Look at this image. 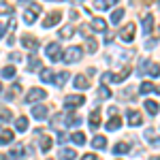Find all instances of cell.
<instances>
[{"instance_id":"cell-36","label":"cell","mask_w":160,"mask_h":160,"mask_svg":"<svg viewBox=\"0 0 160 160\" xmlns=\"http://www.w3.org/2000/svg\"><path fill=\"white\" fill-rule=\"evenodd\" d=\"M96 47H98V45H96V41H94V38H90V41H88V51H90V53H94Z\"/></svg>"},{"instance_id":"cell-21","label":"cell","mask_w":160,"mask_h":160,"mask_svg":"<svg viewBox=\"0 0 160 160\" xmlns=\"http://www.w3.org/2000/svg\"><path fill=\"white\" fill-rule=\"evenodd\" d=\"M152 90H156V86H154V83H149V81H143V83L139 86V92H141V94H149Z\"/></svg>"},{"instance_id":"cell-39","label":"cell","mask_w":160,"mask_h":160,"mask_svg":"<svg viewBox=\"0 0 160 160\" xmlns=\"http://www.w3.org/2000/svg\"><path fill=\"white\" fill-rule=\"evenodd\" d=\"M58 141L64 143V141H66V132H58Z\"/></svg>"},{"instance_id":"cell-30","label":"cell","mask_w":160,"mask_h":160,"mask_svg":"<svg viewBox=\"0 0 160 160\" xmlns=\"http://www.w3.org/2000/svg\"><path fill=\"white\" fill-rule=\"evenodd\" d=\"M64 124H68V126H79V124H81V118H79V115H68Z\"/></svg>"},{"instance_id":"cell-44","label":"cell","mask_w":160,"mask_h":160,"mask_svg":"<svg viewBox=\"0 0 160 160\" xmlns=\"http://www.w3.org/2000/svg\"><path fill=\"white\" fill-rule=\"evenodd\" d=\"M0 90H2V86H0Z\"/></svg>"},{"instance_id":"cell-20","label":"cell","mask_w":160,"mask_h":160,"mask_svg":"<svg viewBox=\"0 0 160 160\" xmlns=\"http://www.w3.org/2000/svg\"><path fill=\"white\" fill-rule=\"evenodd\" d=\"M60 156H62V160H75L77 158V152L75 149H62Z\"/></svg>"},{"instance_id":"cell-27","label":"cell","mask_w":160,"mask_h":160,"mask_svg":"<svg viewBox=\"0 0 160 160\" xmlns=\"http://www.w3.org/2000/svg\"><path fill=\"white\" fill-rule=\"evenodd\" d=\"M2 77L4 79H13L15 77V66H4L2 68Z\"/></svg>"},{"instance_id":"cell-12","label":"cell","mask_w":160,"mask_h":160,"mask_svg":"<svg viewBox=\"0 0 160 160\" xmlns=\"http://www.w3.org/2000/svg\"><path fill=\"white\" fill-rule=\"evenodd\" d=\"M28 126H30V124H28V118H24V115H22V118H17L15 128H17L19 132H26V130H28Z\"/></svg>"},{"instance_id":"cell-6","label":"cell","mask_w":160,"mask_h":160,"mask_svg":"<svg viewBox=\"0 0 160 160\" xmlns=\"http://www.w3.org/2000/svg\"><path fill=\"white\" fill-rule=\"evenodd\" d=\"M120 38H122L124 43H130V41L135 38V24H132V22L126 26V28H122V32H120Z\"/></svg>"},{"instance_id":"cell-25","label":"cell","mask_w":160,"mask_h":160,"mask_svg":"<svg viewBox=\"0 0 160 160\" xmlns=\"http://www.w3.org/2000/svg\"><path fill=\"white\" fill-rule=\"evenodd\" d=\"M41 81H45V83H49V81H53V71H49V68H45V71L41 73Z\"/></svg>"},{"instance_id":"cell-28","label":"cell","mask_w":160,"mask_h":160,"mask_svg":"<svg viewBox=\"0 0 160 160\" xmlns=\"http://www.w3.org/2000/svg\"><path fill=\"white\" fill-rule=\"evenodd\" d=\"M11 118H13V113L9 109H0V122H2V124H7Z\"/></svg>"},{"instance_id":"cell-4","label":"cell","mask_w":160,"mask_h":160,"mask_svg":"<svg viewBox=\"0 0 160 160\" xmlns=\"http://www.w3.org/2000/svg\"><path fill=\"white\" fill-rule=\"evenodd\" d=\"M86 102V98L81 96V94H71V96H66L64 98V105L68 107V109H75V107H81Z\"/></svg>"},{"instance_id":"cell-34","label":"cell","mask_w":160,"mask_h":160,"mask_svg":"<svg viewBox=\"0 0 160 160\" xmlns=\"http://www.w3.org/2000/svg\"><path fill=\"white\" fill-rule=\"evenodd\" d=\"M49 148H51V139H49V137H43V141H41V149H43V152H49Z\"/></svg>"},{"instance_id":"cell-2","label":"cell","mask_w":160,"mask_h":160,"mask_svg":"<svg viewBox=\"0 0 160 160\" xmlns=\"http://www.w3.org/2000/svg\"><path fill=\"white\" fill-rule=\"evenodd\" d=\"M45 96H47V94H45V90H41V88H34V90H30V92L26 94L24 102H26V105H32L34 100H43Z\"/></svg>"},{"instance_id":"cell-33","label":"cell","mask_w":160,"mask_h":160,"mask_svg":"<svg viewBox=\"0 0 160 160\" xmlns=\"http://www.w3.org/2000/svg\"><path fill=\"white\" fill-rule=\"evenodd\" d=\"M113 152H115V154H126V152H128V143H118V145L113 148Z\"/></svg>"},{"instance_id":"cell-29","label":"cell","mask_w":160,"mask_h":160,"mask_svg":"<svg viewBox=\"0 0 160 160\" xmlns=\"http://www.w3.org/2000/svg\"><path fill=\"white\" fill-rule=\"evenodd\" d=\"M73 32H75L73 26H64V28L60 30V37L62 38H71V34H73Z\"/></svg>"},{"instance_id":"cell-43","label":"cell","mask_w":160,"mask_h":160,"mask_svg":"<svg viewBox=\"0 0 160 160\" xmlns=\"http://www.w3.org/2000/svg\"><path fill=\"white\" fill-rule=\"evenodd\" d=\"M152 160H160V156H152Z\"/></svg>"},{"instance_id":"cell-18","label":"cell","mask_w":160,"mask_h":160,"mask_svg":"<svg viewBox=\"0 0 160 160\" xmlns=\"http://www.w3.org/2000/svg\"><path fill=\"white\" fill-rule=\"evenodd\" d=\"M120 126H122V122H120V118H111L109 122H107V130H111V132H113V130H118Z\"/></svg>"},{"instance_id":"cell-37","label":"cell","mask_w":160,"mask_h":160,"mask_svg":"<svg viewBox=\"0 0 160 160\" xmlns=\"http://www.w3.org/2000/svg\"><path fill=\"white\" fill-rule=\"evenodd\" d=\"M98 96H100V98H107V96H111V92H109V90H100Z\"/></svg>"},{"instance_id":"cell-5","label":"cell","mask_w":160,"mask_h":160,"mask_svg":"<svg viewBox=\"0 0 160 160\" xmlns=\"http://www.w3.org/2000/svg\"><path fill=\"white\" fill-rule=\"evenodd\" d=\"M47 56H49V60H62V49H60V45L58 43H49L47 45Z\"/></svg>"},{"instance_id":"cell-31","label":"cell","mask_w":160,"mask_h":160,"mask_svg":"<svg viewBox=\"0 0 160 160\" xmlns=\"http://www.w3.org/2000/svg\"><path fill=\"white\" fill-rule=\"evenodd\" d=\"M113 4H115V2H105V0H98L94 7H96V9H100V11H105V9H111Z\"/></svg>"},{"instance_id":"cell-7","label":"cell","mask_w":160,"mask_h":160,"mask_svg":"<svg viewBox=\"0 0 160 160\" xmlns=\"http://www.w3.org/2000/svg\"><path fill=\"white\" fill-rule=\"evenodd\" d=\"M62 17V13L60 11H51L47 17H45V22H43V28H51L53 24H58V19Z\"/></svg>"},{"instance_id":"cell-10","label":"cell","mask_w":160,"mask_h":160,"mask_svg":"<svg viewBox=\"0 0 160 160\" xmlns=\"http://www.w3.org/2000/svg\"><path fill=\"white\" fill-rule=\"evenodd\" d=\"M98 124H100V111L96 109L90 113V128L94 130V128H98Z\"/></svg>"},{"instance_id":"cell-16","label":"cell","mask_w":160,"mask_h":160,"mask_svg":"<svg viewBox=\"0 0 160 160\" xmlns=\"http://www.w3.org/2000/svg\"><path fill=\"white\" fill-rule=\"evenodd\" d=\"M128 120H130V124H132V126H139L143 118H141V113H139V111H130V113H128Z\"/></svg>"},{"instance_id":"cell-3","label":"cell","mask_w":160,"mask_h":160,"mask_svg":"<svg viewBox=\"0 0 160 160\" xmlns=\"http://www.w3.org/2000/svg\"><path fill=\"white\" fill-rule=\"evenodd\" d=\"M62 60L66 62V64H73V62L81 60V47H68L66 56H62Z\"/></svg>"},{"instance_id":"cell-15","label":"cell","mask_w":160,"mask_h":160,"mask_svg":"<svg viewBox=\"0 0 160 160\" xmlns=\"http://www.w3.org/2000/svg\"><path fill=\"white\" fill-rule=\"evenodd\" d=\"M105 145H107V141H105V137L96 135L94 139H92V148H96V149H102Z\"/></svg>"},{"instance_id":"cell-13","label":"cell","mask_w":160,"mask_h":160,"mask_svg":"<svg viewBox=\"0 0 160 160\" xmlns=\"http://www.w3.org/2000/svg\"><path fill=\"white\" fill-rule=\"evenodd\" d=\"M124 15H126V11H124V9H115V11L111 13V24H120Z\"/></svg>"},{"instance_id":"cell-24","label":"cell","mask_w":160,"mask_h":160,"mask_svg":"<svg viewBox=\"0 0 160 160\" xmlns=\"http://www.w3.org/2000/svg\"><path fill=\"white\" fill-rule=\"evenodd\" d=\"M148 75H149V77H158V75H160V66H158V64H154V62H149Z\"/></svg>"},{"instance_id":"cell-23","label":"cell","mask_w":160,"mask_h":160,"mask_svg":"<svg viewBox=\"0 0 160 160\" xmlns=\"http://www.w3.org/2000/svg\"><path fill=\"white\" fill-rule=\"evenodd\" d=\"M71 141H73L75 145H83V143H86V135H83V132H75V135L71 137Z\"/></svg>"},{"instance_id":"cell-14","label":"cell","mask_w":160,"mask_h":160,"mask_svg":"<svg viewBox=\"0 0 160 160\" xmlns=\"http://www.w3.org/2000/svg\"><path fill=\"white\" fill-rule=\"evenodd\" d=\"M13 141V130H2L0 132V145H7Z\"/></svg>"},{"instance_id":"cell-1","label":"cell","mask_w":160,"mask_h":160,"mask_svg":"<svg viewBox=\"0 0 160 160\" xmlns=\"http://www.w3.org/2000/svg\"><path fill=\"white\" fill-rule=\"evenodd\" d=\"M38 13H41V4L30 2V4H28V9L24 11V22H26V24H34V19H37Z\"/></svg>"},{"instance_id":"cell-35","label":"cell","mask_w":160,"mask_h":160,"mask_svg":"<svg viewBox=\"0 0 160 160\" xmlns=\"http://www.w3.org/2000/svg\"><path fill=\"white\" fill-rule=\"evenodd\" d=\"M11 13H13V7L4 4V2H0V15H11Z\"/></svg>"},{"instance_id":"cell-8","label":"cell","mask_w":160,"mask_h":160,"mask_svg":"<svg viewBox=\"0 0 160 160\" xmlns=\"http://www.w3.org/2000/svg\"><path fill=\"white\" fill-rule=\"evenodd\" d=\"M22 45H24L26 49H37L38 41L34 37H30V34H24V37H22Z\"/></svg>"},{"instance_id":"cell-9","label":"cell","mask_w":160,"mask_h":160,"mask_svg":"<svg viewBox=\"0 0 160 160\" xmlns=\"http://www.w3.org/2000/svg\"><path fill=\"white\" fill-rule=\"evenodd\" d=\"M90 28H92V30H98V32H102V30L107 28V22H105V19H100V17H94V19L90 22Z\"/></svg>"},{"instance_id":"cell-22","label":"cell","mask_w":160,"mask_h":160,"mask_svg":"<svg viewBox=\"0 0 160 160\" xmlns=\"http://www.w3.org/2000/svg\"><path fill=\"white\" fill-rule=\"evenodd\" d=\"M75 86L79 88V90H86L88 88V79L83 77V75H77V77H75Z\"/></svg>"},{"instance_id":"cell-38","label":"cell","mask_w":160,"mask_h":160,"mask_svg":"<svg viewBox=\"0 0 160 160\" xmlns=\"http://www.w3.org/2000/svg\"><path fill=\"white\" fill-rule=\"evenodd\" d=\"M111 81V73H105L102 75V83H109Z\"/></svg>"},{"instance_id":"cell-17","label":"cell","mask_w":160,"mask_h":160,"mask_svg":"<svg viewBox=\"0 0 160 160\" xmlns=\"http://www.w3.org/2000/svg\"><path fill=\"white\" fill-rule=\"evenodd\" d=\"M145 109H148L149 115H156V113H158V102H154V100H145Z\"/></svg>"},{"instance_id":"cell-19","label":"cell","mask_w":160,"mask_h":160,"mask_svg":"<svg viewBox=\"0 0 160 160\" xmlns=\"http://www.w3.org/2000/svg\"><path fill=\"white\" fill-rule=\"evenodd\" d=\"M152 26H154V17L145 15V19H143V34H148L149 30H152Z\"/></svg>"},{"instance_id":"cell-26","label":"cell","mask_w":160,"mask_h":160,"mask_svg":"<svg viewBox=\"0 0 160 160\" xmlns=\"http://www.w3.org/2000/svg\"><path fill=\"white\" fill-rule=\"evenodd\" d=\"M66 79H68V73H66V71H62V73L58 75V77H53V83H56V86L60 88L62 83H64V81H66Z\"/></svg>"},{"instance_id":"cell-40","label":"cell","mask_w":160,"mask_h":160,"mask_svg":"<svg viewBox=\"0 0 160 160\" xmlns=\"http://www.w3.org/2000/svg\"><path fill=\"white\" fill-rule=\"evenodd\" d=\"M81 160H96V156H94V154H86Z\"/></svg>"},{"instance_id":"cell-42","label":"cell","mask_w":160,"mask_h":160,"mask_svg":"<svg viewBox=\"0 0 160 160\" xmlns=\"http://www.w3.org/2000/svg\"><path fill=\"white\" fill-rule=\"evenodd\" d=\"M0 160H7V156H4V154H0Z\"/></svg>"},{"instance_id":"cell-11","label":"cell","mask_w":160,"mask_h":160,"mask_svg":"<svg viewBox=\"0 0 160 160\" xmlns=\"http://www.w3.org/2000/svg\"><path fill=\"white\" fill-rule=\"evenodd\" d=\"M32 115H34L37 120H45V118H47V107H45V105L34 107V109H32Z\"/></svg>"},{"instance_id":"cell-41","label":"cell","mask_w":160,"mask_h":160,"mask_svg":"<svg viewBox=\"0 0 160 160\" xmlns=\"http://www.w3.org/2000/svg\"><path fill=\"white\" fill-rule=\"evenodd\" d=\"M4 28H7V26H4V24H0V38H2V34H4Z\"/></svg>"},{"instance_id":"cell-32","label":"cell","mask_w":160,"mask_h":160,"mask_svg":"<svg viewBox=\"0 0 160 160\" xmlns=\"http://www.w3.org/2000/svg\"><path fill=\"white\" fill-rule=\"evenodd\" d=\"M38 66H41V60H38V58H30V62H28V71H37Z\"/></svg>"}]
</instances>
